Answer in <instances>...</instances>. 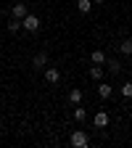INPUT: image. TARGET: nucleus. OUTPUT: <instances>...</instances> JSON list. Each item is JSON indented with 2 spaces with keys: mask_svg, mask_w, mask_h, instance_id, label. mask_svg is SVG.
<instances>
[{
  "mask_svg": "<svg viewBox=\"0 0 132 148\" xmlns=\"http://www.w3.org/2000/svg\"><path fill=\"white\" fill-rule=\"evenodd\" d=\"M69 143H71L74 148H87L90 138H87V132H85V130H74V132H71V138H69Z\"/></svg>",
  "mask_w": 132,
  "mask_h": 148,
  "instance_id": "1",
  "label": "nucleus"
},
{
  "mask_svg": "<svg viewBox=\"0 0 132 148\" xmlns=\"http://www.w3.org/2000/svg\"><path fill=\"white\" fill-rule=\"evenodd\" d=\"M21 27H24L27 32H37V29H40V18H37L34 13H27V16L21 18Z\"/></svg>",
  "mask_w": 132,
  "mask_h": 148,
  "instance_id": "2",
  "label": "nucleus"
},
{
  "mask_svg": "<svg viewBox=\"0 0 132 148\" xmlns=\"http://www.w3.org/2000/svg\"><path fill=\"white\" fill-rule=\"evenodd\" d=\"M27 13H29V11H27V3H13V8H11V16H13V18H18V21H21Z\"/></svg>",
  "mask_w": 132,
  "mask_h": 148,
  "instance_id": "3",
  "label": "nucleus"
},
{
  "mask_svg": "<svg viewBox=\"0 0 132 148\" xmlns=\"http://www.w3.org/2000/svg\"><path fill=\"white\" fill-rule=\"evenodd\" d=\"M45 79H48L50 85H55V82L61 79V71H58V69H53V66H50V69H45Z\"/></svg>",
  "mask_w": 132,
  "mask_h": 148,
  "instance_id": "4",
  "label": "nucleus"
},
{
  "mask_svg": "<svg viewBox=\"0 0 132 148\" xmlns=\"http://www.w3.org/2000/svg\"><path fill=\"white\" fill-rule=\"evenodd\" d=\"M92 122H95V127H101V130H103V127L108 124V114H106V111H98V114L92 116Z\"/></svg>",
  "mask_w": 132,
  "mask_h": 148,
  "instance_id": "5",
  "label": "nucleus"
},
{
  "mask_svg": "<svg viewBox=\"0 0 132 148\" xmlns=\"http://www.w3.org/2000/svg\"><path fill=\"white\" fill-rule=\"evenodd\" d=\"M32 64H34V69H42V66H48V53H45V50H42V53H37Z\"/></svg>",
  "mask_w": 132,
  "mask_h": 148,
  "instance_id": "6",
  "label": "nucleus"
},
{
  "mask_svg": "<svg viewBox=\"0 0 132 148\" xmlns=\"http://www.w3.org/2000/svg\"><path fill=\"white\" fill-rule=\"evenodd\" d=\"M111 92H114V87H111L108 82H101V85H98V95H101V98H111Z\"/></svg>",
  "mask_w": 132,
  "mask_h": 148,
  "instance_id": "7",
  "label": "nucleus"
},
{
  "mask_svg": "<svg viewBox=\"0 0 132 148\" xmlns=\"http://www.w3.org/2000/svg\"><path fill=\"white\" fill-rule=\"evenodd\" d=\"M69 103H74V106H77V103H82V90H79V87L69 90Z\"/></svg>",
  "mask_w": 132,
  "mask_h": 148,
  "instance_id": "8",
  "label": "nucleus"
},
{
  "mask_svg": "<svg viewBox=\"0 0 132 148\" xmlns=\"http://www.w3.org/2000/svg\"><path fill=\"white\" fill-rule=\"evenodd\" d=\"M77 11L79 13H90L92 11V0H77Z\"/></svg>",
  "mask_w": 132,
  "mask_h": 148,
  "instance_id": "9",
  "label": "nucleus"
},
{
  "mask_svg": "<svg viewBox=\"0 0 132 148\" xmlns=\"http://www.w3.org/2000/svg\"><path fill=\"white\" fill-rule=\"evenodd\" d=\"M90 61H92V64H106V53H103V50H92Z\"/></svg>",
  "mask_w": 132,
  "mask_h": 148,
  "instance_id": "10",
  "label": "nucleus"
},
{
  "mask_svg": "<svg viewBox=\"0 0 132 148\" xmlns=\"http://www.w3.org/2000/svg\"><path fill=\"white\" fill-rule=\"evenodd\" d=\"M119 92H122V98H132V82H124L119 87Z\"/></svg>",
  "mask_w": 132,
  "mask_h": 148,
  "instance_id": "11",
  "label": "nucleus"
},
{
  "mask_svg": "<svg viewBox=\"0 0 132 148\" xmlns=\"http://www.w3.org/2000/svg\"><path fill=\"white\" fill-rule=\"evenodd\" d=\"M90 77H92V79H101V77H103V69H101V64H95V66L90 69Z\"/></svg>",
  "mask_w": 132,
  "mask_h": 148,
  "instance_id": "12",
  "label": "nucleus"
},
{
  "mask_svg": "<svg viewBox=\"0 0 132 148\" xmlns=\"http://www.w3.org/2000/svg\"><path fill=\"white\" fill-rule=\"evenodd\" d=\"M119 50H122L124 56H132V40H124V42L119 45Z\"/></svg>",
  "mask_w": 132,
  "mask_h": 148,
  "instance_id": "13",
  "label": "nucleus"
},
{
  "mask_svg": "<svg viewBox=\"0 0 132 148\" xmlns=\"http://www.w3.org/2000/svg\"><path fill=\"white\" fill-rule=\"evenodd\" d=\"M108 71H114V74H119V71H122V64H119L116 58H111V61H108Z\"/></svg>",
  "mask_w": 132,
  "mask_h": 148,
  "instance_id": "14",
  "label": "nucleus"
},
{
  "mask_svg": "<svg viewBox=\"0 0 132 148\" xmlns=\"http://www.w3.org/2000/svg\"><path fill=\"white\" fill-rule=\"evenodd\" d=\"M21 29V21H18V18H11L8 21V32H18Z\"/></svg>",
  "mask_w": 132,
  "mask_h": 148,
  "instance_id": "15",
  "label": "nucleus"
},
{
  "mask_svg": "<svg viewBox=\"0 0 132 148\" xmlns=\"http://www.w3.org/2000/svg\"><path fill=\"white\" fill-rule=\"evenodd\" d=\"M85 108H74V119H77V122H85Z\"/></svg>",
  "mask_w": 132,
  "mask_h": 148,
  "instance_id": "16",
  "label": "nucleus"
},
{
  "mask_svg": "<svg viewBox=\"0 0 132 148\" xmlns=\"http://www.w3.org/2000/svg\"><path fill=\"white\" fill-rule=\"evenodd\" d=\"M92 3H106V0H92Z\"/></svg>",
  "mask_w": 132,
  "mask_h": 148,
  "instance_id": "17",
  "label": "nucleus"
}]
</instances>
